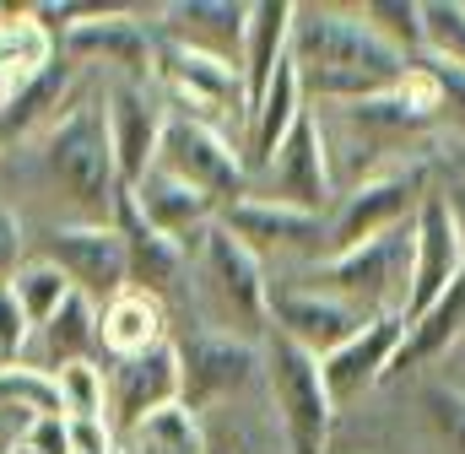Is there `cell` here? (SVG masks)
<instances>
[{
	"label": "cell",
	"instance_id": "2",
	"mask_svg": "<svg viewBox=\"0 0 465 454\" xmlns=\"http://www.w3.org/2000/svg\"><path fill=\"white\" fill-rule=\"evenodd\" d=\"M292 65L309 109H341L406 82L411 60L395 54L357 5H292Z\"/></svg>",
	"mask_w": 465,
	"mask_h": 454
},
{
	"label": "cell",
	"instance_id": "22",
	"mask_svg": "<svg viewBox=\"0 0 465 454\" xmlns=\"http://www.w3.org/2000/svg\"><path fill=\"white\" fill-rule=\"evenodd\" d=\"M27 368H44V373H60L71 362H104V346H98V303H87L82 292H71L22 351Z\"/></svg>",
	"mask_w": 465,
	"mask_h": 454
},
{
	"label": "cell",
	"instance_id": "36",
	"mask_svg": "<svg viewBox=\"0 0 465 454\" xmlns=\"http://www.w3.org/2000/svg\"><path fill=\"white\" fill-rule=\"evenodd\" d=\"M22 444L38 454H71V428H65V417H38Z\"/></svg>",
	"mask_w": 465,
	"mask_h": 454
},
{
	"label": "cell",
	"instance_id": "20",
	"mask_svg": "<svg viewBox=\"0 0 465 454\" xmlns=\"http://www.w3.org/2000/svg\"><path fill=\"white\" fill-rule=\"evenodd\" d=\"M114 227H119V238H124L130 287L152 292L157 303H173V298L190 287V254H184L173 238H163V232H152V227L141 222L124 190H119V206H114Z\"/></svg>",
	"mask_w": 465,
	"mask_h": 454
},
{
	"label": "cell",
	"instance_id": "34",
	"mask_svg": "<svg viewBox=\"0 0 465 454\" xmlns=\"http://www.w3.org/2000/svg\"><path fill=\"white\" fill-rule=\"evenodd\" d=\"M27 340H33V320L22 314V303H16V292H11V281H5V287H0V357H5V362H22Z\"/></svg>",
	"mask_w": 465,
	"mask_h": 454
},
{
	"label": "cell",
	"instance_id": "4",
	"mask_svg": "<svg viewBox=\"0 0 465 454\" xmlns=\"http://www.w3.org/2000/svg\"><path fill=\"white\" fill-rule=\"evenodd\" d=\"M292 281H309V287L341 298L362 320L406 314V292H411V227L368 238V243L341 249V254H325L320 265L298 271Z\"/></svg>",
	"mask_w": 465,
	"mask_h": 454
},
{
	"label": "cell",
	"instance_id": "6",
	"mask_svg": "<svg viewBox=\"0 0 465 454\" xmlns=\"http://www.w3.org/2000/svg\"><path fill=\"white\" fill-rule=\"evenodd\" d=\"M439 184H433V163L428 157H401V163H390V168H379L368 179H351L347 190L336 195V212L325 217V227H331V254L411 227L417 206Z\"/></svg>",
	"mask_w": 465,
	"mask_h": 454
},
{
	"label": "cell",
	"instance_id": "12",
	"mask_svg": "<svg viewBox=\"0 0 465 454\" xmlns=\"http://www.w3.org/2000/svg\"><path fill=\"white\" fill-rule=\"evenodd\" d=\"M217 222L228 227L260 265L265 260H282V265L309 271V265H320L331 254V227H325V217H303V212H287V206H271V201H249L243 195Z\"/></svg>",
	"mask_w": 465,
	"mask_h": 454
},
{
	"label": "cell",
	"instance_id": "9",
	"mask_svg": "<svg viewBox=\"0 0 465 454\" xmlns=\"http://www.w3.org/2000/svg\"><path fill=\"white\" fill-rule=\"evenodd\" d=\"M54 44L76 71H104V82H152V65H157L152 22H141L135 11H119V5H93Z\"/></svg>",
	"mask_w": 465,
	"mask_h": 454
},
{
	"label": "cell",
	"instance_id": "16",
	"mask_svg": "<svg viewBox=\"0 0 465 454\" xmlns=\"http://www.w3.org/2000/svg\"><path fill=\"white\" fill-rule=\"evenodd\" d=\"M368 320L347 309L341 298H331V292H320V287H309V281H276V292H271V331L276 336H287L292 346H303L309 357H331V351H341L357 331H362Z\"/></svg>",
	"mask_w": 465,
	"mask_h": 454
},
{
	"label": "cell",
	"instance_id": "29",
	"mask_svg": "<svg viewBox=\"0 0 465 454\" xmlns=\"http://www.w3.org/2000/svg\"><path fill=\"white\" fill-rule=\"evenodd\" d=\"M417 411H422V428H428L433 449L465 454V390H455V384H422L417 390Z\"/></svg>",
	"mask_w": 465,
	"mask_h": 454
},
{
	"label": "cell",
	"instance_id": "38",
	"mask_svg": "<svg viewBox=\"0 0 465 454\" xmlns=\"http://www.w3.org/2000/svg\"><path fill=\"white\" fill-rule=\"evenodd\" d=\"M439 190H444V184H439ZM444 201H450V212H455V222H460V238H465V184L460 179L444 190Z\"/></svg>",
	"mask_w": 465,
	"mask_h": 454
},
{
	"label": "cell",
	"instance_id": "33",
	"mask_svg": "<svg viewBox=\"0 0 465 454\" xmlns=\"http://www.w3.org/2000/svg\"><path fill=\"white\" fill-rule=\"evenodd\" d=\"M141 444H152V454H206V433H201V417H190L184 406H168L157 411L141 433Z\"/></svg>",
	"mask_w": 465,
	"mask_h": 454
},
{
	"label": "cell",
	"instance_id": "32",
	"mask_svg": "<svg viewBox=\"0 0 465 454\" xmlns=\"http://www.w3.org/2000/svg\"><path fill=\"white\" fill-rule=\"evenodd\" d=\"M0 406L27 411V417H65V411H60V384H54V373L27 368V362H5V368H0Z\"/></svg>",
	"mask_w": 465,
	"mask_h": 454
},
{
	"label": "cell",
	"instance_id": "26",
	"mask_svg": "<svg viewBox=\"0 0 465 454\" xmlns=\"http://www.w3.org/2000/svg\"><path fill=\"white\" fill-rule=\"evenodd\" d=\"M60 60V44L49 38V27L33 16V5H0V104L27 87L33 76H44Z\"/></svg>",
	"mask_w": 465,
	"mask_h": 454
},
{
	"label": "cell",
	"instance_id": "23",
	"mask_svg": "<svg viewBox=\"0 0 465 454\" xmlns=\"http://www.w3.org/2000/svg\"><path fill=\"white\" fill-rule=\"evenodd\" d=\"M287 49H292V0H260V5H249L243 54H238L243 104H249V109L265 98V87H271L276 71L287 65Z\"/></svg>",
	"mask_w": 465,
	"mask_h": 454
},
{
	"label": "cell",
	"instance_id": "40",
	"mask_svg": "<svg viewBox=\"0 0 465 454\" xmlns=\"http://www.w3.org/2000/svg\"><path fill=\"white\" fill-rule=\"evenodd\" d=\"M0 368H5V357H0Z\"/></svg>",
	"mask_w": 465,
	"mask_h": 454
},
{
	"label": "cell",
	"instance_id": "15",
	"mask_svg": "<svg viewBox=\"0 0 465 454\" xmlns=\"http://www.w3.org/2000/svg\"><path fill=\"white\" fill-rule=\"evenodd\" d=\"M104 119H109L119 190H135L152 173L168 124V104H157V82H104Z\"/></svg>",
	"mask_w": 465,
	"mask_h": 454
},
{
	"label": "cell",
	"instance_id": "17",
	"mask_svg": "<svg viewBox=\"0 0 465 454\" xmlns=\"http://www.w3.org/2000/svg\"><path fill=\"white\" fill-rule=\"evenodd\" d=\"M130 195V206H135V217L152 227V232H163V238H173L184 254H195L201 249V238L217 227L223 217V206L212 201V195H201V190H190L184 179H173V173H163V168H152L135 190H124Z\"/></svg>",
	"mask_w": 465,
	"mask_h": 454
},
{
	"label": "cell",
	"instance_id": "19",
	"mask_svg": "<svg viewBox=\"0 0 465 454\" xmlns=\"http://www.w3.org/2000/svg\"><path fill=\"white\" fill-rule=\"evenodd\" d=\"M243 27H249V5H238V0H168L152 16L157 38L232 60V65L243 54Z\"/></svg>",
	"mask_w": 465,
	"mask_h": 454
},
{
	"label": "cell",
	"instance_id": "28",
	"mask_svg": "<svg viewBox=\"0 0 465 454\" xmlns=\"http://www.w3.org/2000/svg\"><path fill=\"white\" fill-rule=\"evenodd\" d=\"M11 292H16L22 314L33 320V331H38V325H44V320L71 298V281H65L44 254H33V249H27V260H22V265H16V276H11Z\"/></svg>",
	"mask_w": 465,
	"mask_h": 454
},
{
	"label": "cell",
	"instance_id": "21",
	"mask_svg": "<svg viewBox=\"0 0 465 454\" xmlns=\"http://www.w3.org/2000/svg\"><path fill=\"white\" fill-rule=\"evenodd\" d=\"M465 340V276L428 309V314H417V320H406V336L395 346V357H390V373H384V384H395V379H411V373H422L428 362H450V351Z\"/></svg>",
	"mask_w": 465,
	"mask_h": 454
},
{
	"label": "cell",
	"instance_id": "24",
	"mask_svg": "<svg viewBox=\"0 0 465 454\" xmlns=\"http://www.w3.org/2000/svg\"><path fill=\"white\" fill-rule=\"evenodd\" d=\"M303 109H309V98H303L298 65H292V54H287V65L276 71V82L265 87V98L249 109L243 141H238V152H243V168H249V173H260V168L276 157V146L292 135V124L303 119Z\"/></svg>",
	"mask_w": 465,
	"mask_h": 454
},
{
	"label": "cell",
	"instance_id": "18",
	"mask_svg": "<svg viewBox=\"0 0 465 454\" xmlns=\"http://www.w3.org/2000/svg\"><path fill=\"white\" fill-rule=\"evenodd\" d=\"M401 336H406V320H401V314H384V320H368V325L341 346V351H331V357L320 362V373H325V390H331L336 411L357 406L362 395H373V390L384 384L390 357H395Z\"/></svg>",
	"mask_w": 465,
	"mask_h": 454
},
{
	"label": "cell",
	"instance_id": "7",
	"mask_svg": "<svg viewBox=\"0 0 465 454\" xmlns=\"http://www.w3.org/2000/svg\"><path fill=\"white\" fill-rule=\"evenodd\" d=\"M152 168L184 179V184L201 190V195H212L223 212L249 195V168H243L238 141H232L228 130L195 119V114H168L163 146H157V163H152Z\"/></svg>",
	"mask_w": 465,
	"mask_h": 454
},
{
	"label": "cell",
	"instance_id": "3",
	"mask_svg": "<svg viewBox=\"0 0 465 454\" xmlns=\"http://www.w3.org/2000/svg\"><path fill=\"white\" fill-rule=\"evenodd\" d=\"M190 287H195V298L206 309V331L249 340V346H265V336H271V281H265V265L223 222L212 227L201 238V249L190 254Z\"/></svg>",
	"mask_w": 465,
	"mask_h": 454
},
{
	"label": "cell",
	"instance_id": "1",
	"mask_svg": "<svg viewBox=\"0 0 465 454\" xmlns=\"http://www.w3.org/2000/svg\"><path fill=\"white\" fill-rule=\"evenodd\" d=\"M27 163L33 179L49 195V222H93L114 227L119 206V168L114 146H109V119H104V82H82L71 93V104L54 114L33 141H27Z\"/></svg>",
	"mask_w": 465,
	"mask_h": 454
},
{
	"label": "cell",
	"instance_id": "39",
	"mask_svg": "<svg viewBox=\"0 0 465 454\" xmlns=\"http://www.w3.org/2000/svg\"><path fill=\"white\" fill-rule=\"evenodd\" d=\"M11 454H38V449H27V444H16V449H11Z\"/></svg>",
	"mask_w": 465,
	"mask_h": 454
},
{
	"label": "cell",
	"instance_id": "14",
	"mask_svg": "<svg viewBox=\"0 0 465 454\" xmlns=\"http://www.w3.org/2000/svg\"><path fill=\"white\" fill-rule=\"evenodd\" d=\"M460 276H465L460 222H455L444 190H433V195L417 206V217H411V292H406V314H401V320L428 314Z\"/></svg>",
	"mask_w": 465,
	"mask_h": 454
},
{
	"label": "cell",
	"instance_id": "5",
	"mask_svg": "<svg viewBox=\"0 0 465 454\" xmlns=\"http://www.w3.org/2000/svg\"><path fill=\"white\" fill-rule=\"evenodd\" d=\"M260 379H265V395L276 406V428H282L287 454H331L336 400L325 390L320 357H309L303 346H292L287 336L271 331L260 346Z\"/></svg>",
	"mask_w": 465,
	"mask_h": 454
},
{
	"label": "cell",
	"instance_id": "10",
	"mask_svg": "<svg viewBox=\"0 0 465 454\" xmlns=\"http://www.w3.org/2000/svg\"><path fill=\"white\" fill-rule=\"evenodd\" d=\"M33 254H44L65 281L71 292H82L87 303H109L114 292L130 287V271H124V238L119 227H93V222H60V227H33Z\"/></svg>",
	"mask_w": 465,
	"mask_h": 454
},
{
	"label": "cell",
	"instance_id": "31",
	"mask_svg": "<svg viewBox=\"0 0 465 454\" xmlns=\"http://www.w3.org/2000/svg\"><path fill=\"white\" fill-rule=\"evenodd\" d=\"M60 384V411L65 422H109V384H104V362H71L54 373Z\"/></svg>",
	"mask_w": 465,
	"mask_h": 454
},
{
	"label": "cell",
	"instance_id": "25",
	"mask_svg": "<svg viewBox=\"0 0 465 454\" xmlns=\"http://www.w3.org/2000/svg\"><path fill=\"white\" fill-rule=\"evenodd\" d=\"M168 336V303H157L152 292H141V287H124L114 292L104 309H98V346H104V357L119 362V357H141V351H152V346H163Z\"/></svg>",
	"mask_w": 465,
	"mask_h": 454
},
{
	"label": "cell",
	"instance_id": "27",
	"mask_svg": "<svg viewBox=\"0 0 465 454\" xmlns=\"http://www.w3.org/2000/svg\"><path fill=\"white\" fill-rule=\"evenodd\" d=\"M422 54L433 71L465 76V0H422Z\"/></svg>",
	"mask_w": 465,
	"mask_h": 454
},
{
	"label": "cell",
	"instance_id": "30",
	"mask_svg": "<svg viewBox=\"0 0 465 454\" xmlns=\"http://www.w3.org/2000/svg\"><path fill=\"white\" fill-rule=\"evenodd\" d=\"M357 16H362L395 54H406V60L417 65V54H422V0H368V5H357Z\"/></svg>",
	"mask_w": 465,
	"mask_h": 454
},
{
	"label": "cell",
	"instance_id": "35",
	"mask_svg": "<svg viewBox=\"0 0 465 454\" xmlns=\"http://www.w3.org/2000/svg\"><path fill=\"white\" fill-rule=\"evenodd\" d=\"M27 249H33L27 222L16 217V206H11V201H0V287L16 276V265L27 260Z\"/></svg>",
	"mask_w": 465,
	"mask_h": 454
},
{
	"label": "cell",
	"instance_id": "37",
	"mask_svg": "<svg viewBox=\"0 0 465 454\" xmlns=\"http://www.w3.org/2000/svg\"><path fill=\"white\" fill-rule=\"evenodd\" d=\"M444 163L455 168V179L465 184V130H460V135H450V141H444Z\"/></svg>",
	"mask_w": 465,
	"mask_h": 454
},
{
	"label": "cell",
	"instance_id": "13",
	"mask_svg": "<svg viewBox=\"0 0 465 454\" xmlns=\"http://www.w3.org/2000/svg\"><path fill=\"white\" fill-rule=\"evenodd\" d=\"M104 384H109V428L114 439H135L157 411L179 406V346L163 340L141 357H119L104 362Z\"/></svg>",
	"mask_w": 465,
	"mask_h": 454
},
{
	"label": "cell",
	"instance_id": "8",
	"mask_svg": "<svg viewBox=\"0 0 465 454\" xmlns=\"http://www.w3.org/2000/svg\"><path fill=\"white\" fill-rule=\"evenodd\" d=\"M336 195L341 190H336V168H331L320 119H314V109H303L292 135L276 146V157L260 173H249V201H271V206H287L303 217H331Z\"/></svg>",
	"mask_w": 465,
	"mask_h": 454
},
{
	"label": "cell",
	"instance_id": "11",
	"mask_svg": "<svg viewBox=\"0 0 465 454\" xmlns=\"http://www.w3.org/2000/svg\"><path fill=\"white\" fill-rule=\"evenodd\" d=\"M173 346H179V406L190 417L228 406L232 395H243L260 379V346H249V340L195 331L190 340H173Z\"/></svg>",
	"mask_w": 465,
	"mask_h": 454
}]
</instances>
